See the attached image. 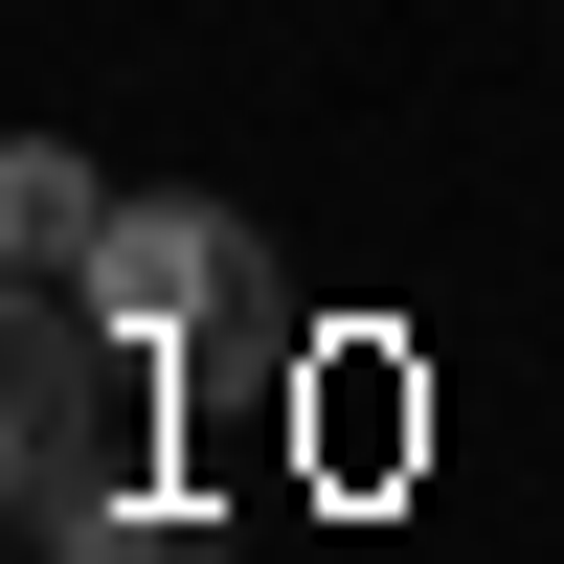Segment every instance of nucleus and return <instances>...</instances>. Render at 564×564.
Listing matches in <instances>:
<instances>
[{"mask_svg":"<svg viewBox=\"0 0 564 564\" xmlns=\"http://www.w3.org/2000/svg\"><path fill=\"white\" fill-rule=\"evenodd\" d=\"M159 384H181L159 339H113L90 294H23V430H0V475H23V520H45V542L113 497V452L159 430Z\"/></svg>","mask_w":564,"mask_h":564,"instance_id":"nucleus-1","label":"nucleus"},{"mask_svg":"<svg viewBox=\"0 0 564 564\" xmlns=\"http://www.w3.org/2000/svg\"><path fill=\"white\" fill-rule=\"evenodd\" d=\"M90 316L113 339H159V361H204V339H271V271H249V226L226 204H113V249H90Z\"/></svg>","mask_w":564,"mask_h":564,"instance_id":"nucleus-2","label":"nucleus"},{"mask_svg":"<svg viewBox=\"0 0 564 564\" xmlns=\"http://www.w3.org/2000/svg\"><path fill=\"white\" fill-rule=\"evenodd\" d=\"M0 249H23V294H90V249H113V181H90L68 135H23V159H0Z\"/></svg>","mask_w":564,"mask_h":564,"instance_id":"nucleus-3","label":"nucleus"},{"mask_svg":"<svg viewBox=\"0 0 564 564\" xmlns=\"http://www.w3.org/2000/svg\"><path fill=\"white\" fill-rule=\"evenodd\" d=\"M45 564H204V520H181V497H90Z\"/></svg>","mask_w":564,"mask_h":564,"instance_id":"nucleus-4","label":"nucleus"}]
</instances>
